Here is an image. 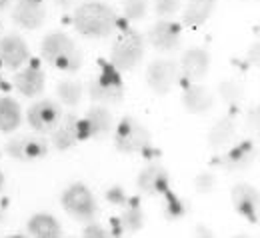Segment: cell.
Instances as JSON below:
<instances>
[{
  "label": "cell",
  "mask_w": 260,
  "mask_h": 238,
  "mask_svg": "<svg viewBox=\"0 0 260 238\" xmlns=\"http://www.w3.org/2000/svg\"><path fill=\"white\" fill-rule=\"evenodd\" d=\"M72 26L88 38H108L118 28V14L106 2H84L74 10Z\"/></svg>",
  "instance_id": "1"
},
{
  "label": "cell",
  "mask_w": 260,
  "mask_h": 238,
  "mask_svg": "<svg viewBox=\"0 0 260 238\" xmlns=\"http://www.w3.org/2000/svg\"><path fill=\"white\" fill-rule=\"evenodd\" d=\"M42 58L52 68L72 74L82 66V50L76 46V42L64 32H50L40 44Z\"/></svg>",
  "instance_id": "2"
},
{
  "label": "cell",
  "mask_w": 260,
  "mask_h": 238,
  "mask_svg": "<svg viewBox=\"0 0 260 238\" xmlns=\"http://www.w3.org/2000/svg\"><path fill=\"white\" fill-rule=\"evenodd\" d=\"M114 146L122 154H142L146 158L158 156V150L152 146V134L150 130L140 124L136 118L124 116L114 126Z\"/></svg>",
  "instance_id": "3"
},
{
  "label": "cell",
  "mask_w": 260,
  "mask_h": 238,
  "mask_svg": "<svg viewBox=\"0 0 260 238\" xmlns=\"http://www.w3.org/2000/svg\"><path fill=\"white\" fill-rule=\"evenodd\" d=\"M88 94L98 104H118L124 98V82L120 70L110 62H100L98 72L88 82Z\"/></svg>",
  "instance_id": "4"
},
{
  "label": "cell",
  "mask_w": 260,
  "mask_h": 238,
  "mask_svg": "<svg viewBox=\"0 0 260 238\" xmlns=\"http://www.w3.org/2000/svg\"><path fill=\"white\" fill-rule=\"evenodd\" d=\"M144 36L138 32L136 28H124L118 34V38L112 44L110 50V64L114 68L122 70H132L140 64L144 56Z\"/></svg>",
  "instance_id": "5"
},
{
  "label": "cell",
  "mask_w": 260,
  "mask_h": 238,
  "mask_svg": "<svg viewBox=\"0 0 260 238\" xmlns=\"http://www.w3.org/2000/svg\"><path fill=\"white\" fill-rule=\"evenodd\" d=\"M60 204L66 210V214H70L74 220H80V222H90L98 212L94 194L82 182L70 184L60 196Z\"/></svg>",
  "instance_id": "6"
},
{
  "label": "cell",
  "mask_w": 260,
  "mask_h": 238,
  "mask_svg": "<svg viewBox=\"0 0 260 238\" xmlns=\"http://www.w3.org/2000/svg\"><path fill=\"white\" fill-rule=\"evenodd\" d=\"M76 128H78V140L80 142L82 140H90V138L102 140V138L112 134V130H114V116H112V112L106 106L98 104V106H92L84 114V118H78Z\"/></svg>",
  "instance_id": "7"
},
{
  "label": "cell",
  "mask_w": 260,
  "mask_h": 238,
  "mask_svg": "<svg viewBox=\"0 0 260 238\" xmlns=\"http://www.w3.org/2000/svg\"><path fill=\"white\" fill-rule=\"evenodd\" d=\"M180 78V66L172 58H156L146 68V82L152 92L156 94H168Z\"/></svg>",
  "instance_id": "8"
},
{
  "label": "cell",
  "mask_w": 260,
  "mask_h": 238,
  "mask_svg": "<svg viewBox=\"0 0 260 238\" xmlns=\"http://www.w3.org/2000/svg\"><path fill=\"white\" fill-rule=\"evenodd\" d=\"M26 120H28V124H30V128L34 132L50 134L58 126V122L62 120L60 104H56L50 98L34 102L32 106L28 108V112H26Z\"/></svg>",
  "instance_id": "9"
},
{
  "label": "cell",
  "mask_w": 260,
  "mask_h": 238,
  "mask_svg": "<svg viewBox=\"0 0 260 238\" xmlns=\"http://www.w3.org/2000/svg\"><path fill=\"white\" fill-rule=\"evenodd\" d=\"M4 152L18 162H32L48 154V142L40 136H14L6 142Z\"/></svg>",
  "instance_id": "10"
},
{
  "label": "cell",
  "mask_w": 260,
  "mask_h": 238,
  "mask_svg": "<svg viewBox=\"0 0 260 238\" xmlns=\"http://www.w3.org/2000/svg\"><path fill=\"white\" fill-rule=\"evenodd\" d=\"M146 40L152 48L160 52H174L182 44V30L172 20H158L146 34Z\"/></svg>",
  "instance_id": "11"
},
{
  "label": "cell",
  "mask_w": 260,
  "mask_h": 238,
  "mask_svg": "<svg viewBox=\"0 0 260 238\" xmlns=\"http://www.w3.org/2000/svg\"><path fill=\"white\" fill-rule=\"evenodd\" d=\"M230 198H232V206L234 210L244 216L250 224H258V206H260V196L258 190L250 184H236L230 190Z\"/></svg>",
  "instance_id": "12"
},
{
  "label": "cell",
  "mask_w": 260,
  "mask_h": 238,
  "mask_svg": "<svg viewBox=\"0 0 260 238\" xmlns=\"http://www.w3.org/2000/svg\"><path fill=\"white\" fill-rule=\"evenodd\" d=\"M136 186L146 196H162L170 190V174L160 162H152L138 174Z\"/></svg>",
  "instance_id": "13"
},
{
  "label": "cell",
  "mask_w": 260,
  "mask_h": 238,
  "mask_svg": "<svg viewBox=\"0 0 260 238\" xmlns=\"http://www.w3.org/2000/svg\"><path fill=\"white\" fill-rule=\"evenodd\" d=\"M48 12L44 0H16V6L12 8V20L26 30L40 28Z\"/></svg>",
  "instance_id": "14"
},
{
  "label": "cell",
  "mask_w": 260,
  "mask_h": 238,
  "mask_svg": "<svg viewBox=\"0 0 260 238\" xmlns=\"http://www.w3.org/2000/svg\"><path fill=\"white\" fill-rule=\"evenodd\" d=\"M256 156H258L256 144L252 140H242V142L232 146L228 152H224L218 158V164H220V168H224L226 172L246 170L256 162Z\"/></svg>",
  "instance_id": "15"
},
{
  "label": "cell",
  "mask_w": 260,
  "mask_h": 238,
  "mask_svg": "<svg viewBox=\"0 0 260 238\" xmlns=\"http://www.w3.org/2000/svg\"><path fill=\"white\" fill-rule=\"evenodd\" d=\"M44 84H46V76H44V70L40 68L38 60H32L22 70L18 68V72L14 74V88L26 98L38 96L44 90Z\"/></svg>",
  "instance_id": "16"
},
{
  "label": "cell",
  "mask_w": 260,
  "mask_h": 238,
  "mask_svg": "<svg viewBox=\"0 0 260 238\" xmlns=\"http://www.w3.org/2000/svg\"><path fill=\"white\" fill-rule=\"evenodd\" d=\"M28 58H30V50L18 34H8L0 38V62L6 68L18 70Z\"/></svg>",
  "instance_id": "17"
},
{
  "label": "cell",
  "mask_w": 260,
  "mask_h": 238,
  "mask_svg": "<svg viewBox=\"0 0 260 238\" xmlns=\"http://www.w3.org/2000/svg\"><path fill=\"white\" fill-rule=\"evenodd\" d=\"M180 74L188 82H198L208 74L210 54L204 48H188L180 58Z\"/></svg>",
  "instance_id": "18"
},
{
  "label": "cell",
  "mask_w": 260,
  "mask_h": 238,
  "mask_svg": "<svg viewBox=\"0 0 260 238\" xmlns=\"http://www.w3.org/2000/svg\"><path fill=\"white\" fill-rule=\"evenodd\" d=\"M182 106L190 114H204L214 106V94L202 84H188L182 90Z\"/></svg>",
  "instance_id": "19"
},
{
  "label": "cell",
  "mask_w": 260,
  "mask_h": 238,
  "mask_svg": "<svg viewBox=\"0 0 260 238\" xmlns=\"http://www.w3.org/2000/svg\"><path fill=\"white\" fill-rule=\"evenodd\" d=\"M78 118L70 112V114H62V120L58 122V126L50 132V140H52V146L60 152H66L70 150L72 146H76L78 140Z\"/></svg>",
  "instance_id": "20"
},
{
  "label": "cell",
  "mask_w": 260,
  "mask_h": 238,
  "mask_svg": "<svg viewBox=\"0 0 260 238\" xmlns=\"http://www.w3.org/2000/svg\"><path fill=\"white\" fill-rule=\"evenodd\" d=\"M28 234L36 238H60L62 226L52 214L38 212L28 220Z\"/></svg>",
  "instance_id": "21"
},
{
  "label": "cell",
  "mask_w": 260,
  "mask_h": 238,
  "mask_svg": "<svg viewBox=\"0 0 260 238\" xmlns=\"http://www.w3.org/2000/svg\"><path fill=\"white\" fill-rule=\"evenodd\" d=\"M208 144H210V148H214V150H224L226 146H230L232 142H234V138H236V124H234V120L230 118V116H224V118H220L218 122H214L212 124V128L208 130Z\"/></svg>",
  "instance_id": "22"
},
{
  "label": "cell",
  "mask_w": 260,
  "mask_h": 238,
  "mask_svg": "<svg viewBox=\"0 0 260 238\" xmlns=\"http://www.w3.org/2000/svg\"><path fill=\"white\" fill-rule=\"evenodd\" d=\"M214 8H216V0H188L182 12V22L186 26H200L212 16Z\"/></svg>",
  "instance_id": "23"
},
{
  "label": "cell",
  "mask_w": 260,
  "mask_h": 238,
  "mask_svg": "<svg viewBox=\"0 0 260 238\" xmlns=\"http://www.w3.org/2000/svg\"><path fill=\"white\" fill-rule=\"evenodd\" d=\"M22 122V110L20 104L10 98V96H2L0 98V132H14Z\"/></svg>",
  "instance_id": "24"
},
{
  "label": "cell",
  "mask_w": 260,
  "mask_h": 238,
  "mask_svg": "<svg viewBox=\"0 0 260 238\" xmlns=\"http://www.w3.org/2000/svg\"><path fill=\"white\" fill-rule=\"evenodd\" d=\"M122 208L124 210L118 216V222L122 224V228L126 232H138V230H142V226H144V212H142V206L138 202V198H130Z\"/></svg>",
  "instance_id": "25"
},
{
  "label": "cell",
  "mask_w": 260,
  "mask_h": 238,
  "mask_svg": "<svg viewBox=\"0 0 260 238\" xmlns=\"http://www.w3.org/2000/svg\"><path fill=\"white\" fill-rule=\"evenodd\" d=\"M162 196H164L162 212H164V216H166V220H182V218L190 212L188 200H184V198L178 196L176 192L166 190Z\"/></svg>",
  "instance_id": "26"
},
{
  "label": "cell",
  "mask_w": 260,
  "mask_h": 238,
  "mask_svg": "<svg viewBox=\"0 0 260 238\" xmlns=\"http://www.w3.org/2000/svg\"><path fill=\"white\" fill-rule=\"evenodd\" d=\"M56 94H58V98H60L62 104L74 108V106H78L80 100H82L84 86L78 80H62V82L56 84Z\"/></svg>",
  "instance_id": "27"
},
{
  "label": "cell",
  "mask_w": 260,
  "mask_h": 238,
  "mask_svg": "<svg viewBox=\"0 0 260 238\" xmlns=\"http://www.w3.org/2000/svg\"><path fill=\"white\" fill-rule=\"evenodd\" d=\"M218 94L226 104H240L244 98V88L236 80H222L218 84Z\"/></svg>",
  "instance_id": "28"
},
{
  "label": "cell",
  "mask_w": 260,
  "mask_h": 238,
  "mask_svg": "<svg viewBox=\"0 0 260 238\" xmlns=\"http://www.w3.org/2000/svg\"><path fill=\"white\" fill-rule=\"evenodd\" d=\"M122 12L130 22H138L148 12V0H122Z\"/></svg>",
  "instance_id": "29"
},
{
  "label": "cell",
  "mask_w": 260,
  "mask_h": 238,
  "mask_svg": "<svg viewBox=\"0 0 260 238\" xmlns=\"http://www.w3.org/2000/svg\"><path fill=\"white\" fill-rule=\"evenodd\" d=\"M194 188L198 194H208L216 188V176L212 172H200L198 176L194 178Z\"/></svg>",
  "instance_id": "30"
},
{
  "label": "cell",
  "mask_w": 260,
  "mask_h": 238,
  "mask_svg": "<svg viewBox=\"0 0 260 238\" xmlns=\"http://www.w3.org/2000/svg\"><path fill=\"white\" fill-rule=\"evenodd\" d=\"M106 200L110 204H114V206H124V204L130 200V196H128V192L120 186V184H112L108 190H106Z\"/></svg>",
  "instance_id": "31"
},
{
  "label": "cell",
  "mask_w": 260,
  "mask_h": 238,
  "mask_svg": "<svg viewBox=\"0 0 260 238\" xmlns=\"http://www.w3.org/2000/svg\"><path fill=\"white\" fill-rule=\"evenodd\" d=\"M152 6L158 16H172L180 8V0H152Z\"/></svg>",
  "instance_id": "32"
},
{
  "label": "cell",
  "mask_w": 260,
  "mask_h": 238,
  "mask_svg": "<svg viewBox=\"0 0 260 238\" xmlns=\"http://www.w3.org/2000/svg\"><path fill=\"white\" fill-rule=\"evenodd\" d=\"M82 236L84 238H106L108 236V230L104 228V226H100V224H94L92 220L84 226V230H82Z\"/></svg>",
  "instance_id": "33"
},
{
  "label": "cell",
  "mask_w": 260,
  "mask_h": 238,
  "mask_svg": "<svg viewBox=\"0 0 260 238\" xmlns=\"http://www.w3.org/2000/svg\"><path fill=\"white\" fill-rule=\"evenodd\" d=\"M258 120H260V108H258V104L254 102V104L248 108V118H246L248 130H252L254 134L258 132Z\"/></svg>",
  "instance_id": "34"
},
{
  "label": "cell",
  "mask_w": 260,
  "mask_h": 238,
  "mask_svg": "<svg viewBox=\"0 0 260 238\" xmlns=\"http://www.w3.org/2000/svg\"><path fill=\"white\" fill-rule=\"evenodd\" d=\"M248 62L254 64V66H258V44H254V48L250 50V58H248Z\"/></svg>",
  "instance_id": "35"
},
{
  "label": "cell",
  "mask_w": 260,
  "mask_h": 238,
  "mask_svg": "<svg viewBox=\"0 0 260 238\" xmlns=\"http://www.w3.org/2000/svg\"><path fill=\"white\" fill-rule=\"evenodd\" d=\"M54 2H56L60 8H70V6H72L76 0H54Z\"/></svg>",
  "instance_id": "36"
},
{
  "label": "cell",
  "mask_w": 260,
  "mask_h": 238,
  "mask_svg": "<svg viewBox=\"0 0 260 238\" xmlns=\"http://www.w3.org/2000/svg\"><path fill=\"white\" fill-rule=\"evenodd\" d=\"M196 230H198V232H196V234H198V236H212V232H210V230H208V228H202V226H198V228H196Z\"/></svg>",
  "instance_id": "37"
},
{
  "label": "cell",
  "mask_w": 260,
  "mask_h": 238,
  "mask_svg": "<svg viewBox=\"0 0 260 238\" xmlns=\"http://www.w3.org/2000/svg\"><path fill=\"white\" fill-rule=\"evenodd\" d=\"M4 182H6V178H4V172L0 170V192H2V188H4Z\"/></svg>",
  "instance_id": "38"
},
{
  "label": "cell",
  "mask_w": 260,
  "mask_h": 238,
  "mask_svg": "<svg viewBox=\"0 0 260 238\" xmlns=\"http://www.w3.org/2000/svg\"><path fill=\"white\" fill-rule=\"evenodd\" d=\"M8 4H10V0H0V10L8 8Z\"/></svg>",
  "instance_id": "39"
},
{
  "label": "cell",
  "mask_w": 260,
  "mask_h": 238,
  "mask_svg": "<svg viewBox=\"0 0 260 238\" xmlns=\"http://www.w3.org/2000/svg\"><path fill=\"white\" fill-rule=\"evenodd\" d=\"M0 222H2V214H0Z\"/></svg>",
  "instance_id": "40"
},
{
  "label": "cell",
  "mask_w": 260,
  "mask_h": 238,
  "mask_svg": "<svg viewBox=\"0 0 260 238\" xmlns=\"http://www.w3.org/2000/svg\"><path fill=\"white\" fill-rule=\"evenodd\" d=\"M0 66H2V62H0Z\"/></svg>",
  "instance_id": "41"
}]
</instances>
